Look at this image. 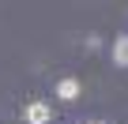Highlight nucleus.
Segmentation results:
<instances>
[{
	"label": "nucleus",
	"instance_id": "1",
	"mask_svg": "<svg viewBox=\"0 0 128 124\" xmlns=\"http://www.w3.org/2000/svg\"><path fill=\"white\" fill-rule=\"evenodd\" d=\"M53 120V109L45 102H30L26 105V124H49Z\"/></svg>",
	"mask_w": 128,
	"mask_h": 124
},
{
	"label": "nucleus",
	"instance_id": "4",
	"mask_svg": "<svg viewBox=\"0 0 128 124\" xmlns=\"http://www.w3.org/2000/svg\"><path fill=\"white\" fill-rule=\"evenodd\" d=\"M90 124H102V120H90Z\"/></svg>",
	"mask_w": 128,
	"mask_h": 124
},
{
	"label": "nucleus",
	"instance_id": "3",
	"mask_svg": "<svg viewBox=\"0 0 128 124\" xmlns=\"http://www.w3.org/2000/svg\"><path fill=\"white\" fill-rule=\"evenodd\" d=\"M113 64L117 68H128V34H120L113 41Z\"/></svg>",
	"mask_w": 128,
	"mask_h": 124
},
{
	"label": "nucleus",
	"instance_id": "2",
	"mask_svg": "<svg viewBox=\"0 0 128 124\" xmlns=\"http://www.w3.org/2000/svg\"><path fill=\"white\" fill-rule=\"evenodd\" d=\"M56 98L76 102V98H79V79H60V83H56Z\"/></svg>",
	"mask_w": 128,
	"mask_h": 124
}]
</instances>
